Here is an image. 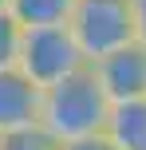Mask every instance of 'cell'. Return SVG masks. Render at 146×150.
Segmentation results:
<instances>
[{"label":"cell","mask_w":146,"mask_h":150,"mask_svg":"<svg viewBox=\"0 0 146 150\" xmlns=\"http://www.w3.org/2000/svg\"><path fill=\"white\" fill-rule=\"evenodd\" d=\"M16 71L28 83H36L39 91H51L59 83H67L71 75L87 71V59H83V52H79V44H75L67 24H55V28H24Z\"/></svg>","instance_id":"2"},{"label":"cell","mask_w":146,"mask_h":150,"mask_svg":"<svg viewBox=\"0 0 146 150\" xmlns=\"http://www.w3.org/2000/svg\"><path fill=\"white\" fill-rule=\"evenodd\" d=\"M111 122V103L99 91L91 67L71 75L67 83L44 91V115H39V130L55 138L59 146H75L87 138H103Z\"/></svg>","instance_id":"1"},{"label":"cell","mask_w":146,"mask_h":150,"mask_svg":"<svg viewBox=\"0 0 146 150\" xmlns=\"http://www.w3.org/2000/svg\"><path fill=\"white\" fill-rule=\"evenodd\" d=\"M0 150H63L55 138H47L44 130H24V134L0 138Z\"/></svg>","instance_id":"9"},{"label":"cell","mask_w":146,"mask_h":150,"mask_svg":"<svg viewBox=\"0 0 146 150\" xmlns=\"http://www.w3.org/2000/svg\"><path fill=\"white\" fill-rule=\"evenodd\" d=\"M91 75H95V83H99V91L107 95L111 107L146 99V52L138 44L126 47V52L107 55L99 63H91Z\"/></svg>","instance_id":"4"},{"label":"cell","mask_w":146,"mask_h":150,"mask_svg":"<svg viewBox=\"0 0 146 150\" xmlns=\"http://www.w3.org/2000/svg\"><path fill=\"white\" fill-rule=\"evenodd\" d=\"M0 12H8V0H0Z\"/></svg>","instance_id":"12"},{"label":"cell","mask_w":146,"mask_h":150,"mask_svg":"<svg viewBox=\"0 0 146 150\" xmlns=\"http://www.w3.org/2000/svg\"><path fill=\"white\" fill-rule=\"evenodd\" d=\"M130 16H134V44L146 52V0H130Z\"/></svg>","instance_id":"10"},{"label":"cell","mask_w":146,"mask_h":150,"mask_svg":"<svg viewBox=\"0 0 146 150\" xmlns=\"http://www.w3.org/2000/svg\"><path fill=\"white\" fill-rule=\"evenodd\" d=\"M20 36H24V28L8 12H0V75H4V71H16V59H20Z\"/></svg>","instance_id":"8"},{"label":"cell","mask_w":146,"mask_h":150,"mask_svg":"<svg viewBox=\"0 0 146 150\" xmlns=\"http://www.w3.org/2000/svg\"><path fill=\"white\" fill-rule=\"evenodd\" d=\"M107 142L115 150H146V99L111 107Z\"/></svg>","instance_id":"6"},{"label":"cell","mask_w":146,"mask_h":150,"mask_svg":"<svg viewBox=\"0 0 146 150\" xmlns=\"http://www.w3.org/2000/svg\"><path fill=\"white\" fill-rule=\"evenodd\" d=\"M75 12V0H8V16L20 28H55L67 24Z\"/></svg>","instance_id":"7"},{"label":"cell","mask_w":146,"mask_h":150,"mask_svg":"<svg viewBox=\"0 0 146 150\" xmlns=\"http://www.w3.org/2000/svg\"><path fill=\"white\" fill-rule=\"evenodd\" d=\"M87 67L115 52L134 47V16L130 0H75V12L67 20Z\"/></svg>","instance_id":"3"},{"label":"cell","mask_w":146,"mask_h":150,"mask_svg":"<svg viewBox=\"0 0 146 150\" xmlns=\"http://www.w3.org/2000/svg\"><path fill=\"white\" fill-rule=\"evenodd\" d=\"M39 115H44V91L28 83L20 71H4L0 75V138L39 130Z\"/></svg>","instance_id":"5"},{"label":"cell","mask_w":146,"mask_h":150,"mask_svg":"<svg viewBox=\"0 0 146 150\" xmlns=\"http://www.w3.org/2000/svg\"><path fill=\"white\" fill-rule=\"evenodd\" d=\"M63 150H115V146H111V142H107V134H103V138H87V142H75V146H63Z\"/></svg>","instance_id":"11"}]
</instances>
